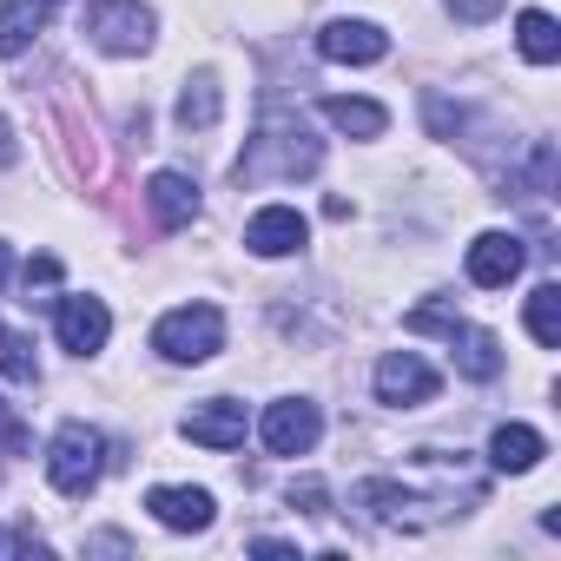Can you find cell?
Listing matches in <instances>:
<instances>
[{"label":"cell","instance_id":"1","mask_svg":"<svg viewBox=\"0 0 561 561\" xmlns=\"http://www.w3.org/2000/svg\"><path fill=\"white\" fill-rule=\"evenodd\" d=\"M324 165V146L305 133V119H264L244 159L231 165L238 185H277V179H311Z\"/></svg>","mask_w":561,"mask_h":561},{"label":"cell","instance_id":"2","mask_svg":"<svg viewBox=\"0 0 561 561\" xmlns=\"http://www.w3.org/2000/svg\"><path fill=\"white\" fill-rule=\"evenodd\" d=\"M152 351L165 364H205L225 351V311L218 305H179L152 324Z\"/></svg>","mask_w":561,"mask_h":561},{"label":"cell","instance_id":"3","mask_svg":"<svg viewBox=\"0 0 561 561\" xmlns=\"http://www.w3.org/2000/svg\"><path fill=\"white\" fill-rule=\"evenodd\" d=\"M100 469H106V436L87 430V423H60V430H54V449H47L54 489L73 495V502H87V495L100 489Z\"/></svg>","mask_w":561,"mask_h":561},{"label":"cell","instance_id":"4","mask_svg":"<svg viewBox=\"0 0 561 561\" xmlns=\"http://www.w3.org/2000/svg\"><path fill=\"white\" fill-rule=\"evenodd\" d=\"M80 27H87V41L106 47V54H146L159 21H152L146 0H87Z\"/></svg>","mask_w":561,"mask_h":561},{"label":"cell","instance_id":"5","mask_svg":"<svg viewBox=\"0 0 561 561\" xmlns=\"http://www.w3.org/2000/svg\"><path fill=\"white\" fill-rule=\"evenodd\" d=\"M357 508H370V522H383V528H436V522L449 515L443 495H416V489H403V482H390V476L357 482Z\"/></svg>","mask_w":561,"mask_h":561},{"label":"cell","instance_id":"6","mask_svg":"<svg viewBox=\"0 0 561 561\" xmlns=\"http://www.w3.org/2000/svg\"><path fill=\"white\" fill-rule=\"evenodd\" d=\"M257 436H264V449H271V456H305V449H318V436H324V416H318V403H305V397H285V403H271V410H264Z\"/></svg>","mask_w":561,"mask_h":561},{"label":"cell","instance_id":"7","mask_svg":"<svg viewBox=\"0 0 561 561\" xmlns=\"http://www.w3.org/2000/svg\"><path fill=\"white\" fill-rule=\"evenodd\" d=\"M522 264H528V244L515 231H482L469 244V285L502 291V285H515V277H522Z\"/></svg>","mask_w":561,"mask_h":561},{"label":"cell","instance_id":"8","mask_svg":"<svg viewBox=\"0 0 561 561\" xmlns=\"http://www.w3.org/2000/svg\"><path fill=\"white\" fill-rule=\"evenodd\" d=\"M436 390H443V377H436L416 351H390V357L377 364V397L397 403V410H416V403H430Z\"/></svg>","mask_w":561,"mask_h":561},{"label":"cell","instance_id":"9","mask_svg":"<svg viewBox=\"0 0 561 561\" xmlns=\"http://www.w3.org/2000/svg\"><path fill=\"white\" fill-rule=\"evenodd\" d=\"M305 238H311V225H305V211H291V205H264V211L244 225V251H251V257H291V251H305Z\"/></svg>","mask_w":561,"mask_h":561},{"label":"cell","instance_id":"10","mask_svg":"<svg viewBox=\"0 0 561 561\" xmlns=\"http://www.w3.org/2000/svg\"><path fill=\"white\" fill-rule=\"evenodd\" d=\"M318 54L337 60V67H377V60L390 54V34H383L377 21H331V27L318 34Z\"/></svg>","mask_w":561,"mask_h":561},{"label":"cell","instance_id":"11","mask_svg":"<svg viewBox=\"0 0 561 561\" xmlns=\"http://www.w3.org/2000/svg\"><path fill=\"white\" fill-rule=\"evenodd\" d=\"M106 337H113V311H106L100 298H60V344H67L73 357L106 351Z\"/></svg>","mask_w":561,"mask_h":561},{"label":"cell","instance_id":"12","mask_svg":"<svg viewBox=\"0 0 561 561\" xmlns=\"http://www.w3.org/2000/svg\"><path fill=\"white\" fill-rule=\"evenodd\" d=\"M146 508H152V522L172 528V535H205L211 515H218V502H211L205 489H152Z\"/></svg>","mask_w":561,"mask_h":561},{"label":"cell","instance_id":"13","mask_svg":"<svg viewBox=\"0 0 561 561\" xmlns=\"http://www.w3.org/2000/svg\"><path fill=\"white\" fill-rule=\"evenodd\" d=\"M54 8H60V0H8V8H0V60H21L47 34Z\"/></svg>","mask_w":561,"mask_h":561},{"label":"cell","instance_id":"14","mask_svg":"<svg viewBox=\"0 0 561 561\" xmlns=\"http://www.w3.org/2000/svg\"><path fill=\"white\" fill-rule=\"evenodd\" d=\"M185 436H192L198 449H238V443H244V403L211 397L205 410H192V416H185Z\"/></svg>","mask_w":561,"mask_h":561},{"label":"cell","instance_id":"15","mask_svg":"<svg viewBox=\"0 0 561 561\" xmlns=\"http://www.w3.org/2000/svg\"><path fill=\"white\" fill-rule=\"evenodd\" d=\"M146 205H152V218H159L165 231H179V225L198 218V185H192L185 172H152V179H146Z\"/></svg>","mask_w":561,"mask_h":561},{"label":"cell","instance_id":"16","mask_svg":"<svg viewBox=\"0 0 561 561\" xmlns=\"http://www.w3.org/2000/svg\"><path fill=\"white\" fill-rule=\"evenodd\" d=\"M449 351H456V370H462L469 383H495V377H502V344H495V331L449 324Z\"/></svg>","mask_w":561,"mask_h":561},{"label":"cell","instance_id":"17","mask_svg":"<svg viewBox=\"0 0 561 561\" xmlns=\"http://www.w3.org/2000/svg\"><path fill=\"white\" fill-rule=\"evenodd\" d=\"M541 456H548V443H541V430H528V423H502V430L489 436V462L508 469V476H528Z\"/></svg>","mask_w":561,"mask_h":561},{"label":"cell","instance_id":"18","mask_svg":"<svg viewBox=\"0 0 561 561\" xmlns=\"http://www.w3.org/2000/svg\"><path fill=\"white\" fill-rule=\"evenodd\" d=\"M218 113H225L218 73H192L185 93H179V126H185V133H205V126H218Z\"/></svg>","mask_w":561,"mask_h":561},{"label":"cell","instance_id":"19","mask_svg":"<svg viewBox=\"0 0 561 561\" xmlns=\"http://www.w3.org/2000/svg\"><path fill=\"white\" fill-rule=\"evenodd\" d=\"M324 119H331L337 133H351V139H383V126H390V113H383L377 100H344V93L324 100Z\"/></svg>","mask_w":561,"mask_h":561},{"label":"cell","instance_id":"20","mask_svg":"<svg viewBox=\"0 0 561 561\" xmlns=\"http://www.w3.org/2000/svg\"><path fill=\"white\" fill-rule=\"evenodd\" d=\"M515 47H522V60H535V67H554V60H561V27H554V14L528 8V14L515 21Z\"/></svg>","mask_w":561,"mask_h":561},{"label":"cell","instance_id":"21","mask_svg":"<svg viewBox=\"0 0 561 561\" xmlns=\"http://www.w3.org/2000/svg\"><path fill=\"white\" fill-rule=\"evenodd\" d=\"M528 337L541 351H561V285H535V298H528Z\"/></svg>","mask_w":561,"mask_h":561},{"label":"cell","instance_id":"22","mask_svg":"<svg viewBox=\"0 0 561 561\" xmlns=\"http://www.w3.org/2000/svg\"><path fill=\"white\" fill-rule=\"evenodd\" d=\"M0 377H8V383H41L34 337H21L14 324H0Z\"/></svg>","mask_w":561,"mask_h":561},{"label":"cell","instance_id":"23","mask_svg":"<svg viewBox=\"0 0 561 561\" xmlns=\"http://www.w3.org/2000/svg\"><path fill=\"white\" fill-rule=\"evenodd\" d=\"M291 508H305V515H331V489H324L318 476H305V482H291Z\"/></svg>","mask_w":561,"mask_h":561},{"label":"cell","instance_id":"24","mask_svg":"<svg viewBox=\"0 0 561 561\" xmlns=\"http://www.w3.org/2000/svg\"><path fill=\"white\" fill-rule=\"evenodd\" d=\"M443 8H449L462 27H482V21H495V14H502V0H443Z\"/></svg>","mask_w":561,"mask_h":561},{"label":"cell","instance_id":"25","mask_svg":"<svg viewBox=\"0 0 561 561\" xmlns=\"http://www.w3.org/2000/svg\"><path fill=\"white\" fill-rule=\"evenodd\" d=\"M60 285V257H34L27 264V291H54Z\"/></svg>","mask_w":561,"mask_h":561},{"label":"cell","instance_id":"26","mask_svg":"<svg viewBox=\"0 0 561 561\" xmlns=\"http://www.w3.org/2000/svg\"><path fill=\"white\" fill-rule=\"evenodd\" d=\"M8 548L14 554H47V541H34V535H0V554H8Z\"/></svg>","mask_w":561,"mask_h":561},{"label":"cell","instance_id":"27","mask_svg":"<svg viewBox=\"0 0 561 561\" xmlns=\"http://www.w3.org/2000/svg\"><path fill=\"white\" fill-rule=\"evenodd\" d=\"M14 159H21V139H14L8 119H0V165H14Z\"/></svg>","mask_w":561,"mask_h":561},{"label":"cell","instance_id":"28","mask_svg":"<svg viewBox=\"0 0 561 561\" xmlns=\"http://www.w3.org/2000/svg\"><path fill=\"white\" fill-rule=\"evenodd\" d=\"M8 271H14V251H8V244H0V285H8Z\"/></svg>","mask_w":561,"mask_h":561}]
</instances>
